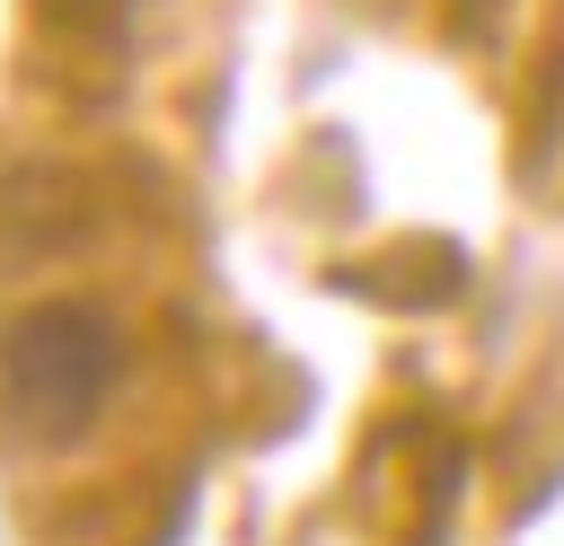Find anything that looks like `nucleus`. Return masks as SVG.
I'll list each match as a JSON object with an SVG mask.
<instances>
[{"label":"nucleus","instance_id":"1","mask_svg":"<svg viewBox=\"0 0 564 546\" xmlns=\"http://www.w3.org/2000/svg\"><path fill=\"white\" fill-rule=\"evenodd\" d=\"M123 335L106 308L88 299H44L26 317L0 326V423L26 449H62L97 423L106 387H115Z\"/></svg>","mask_w":564,"mask_h":546}]
</instances>
